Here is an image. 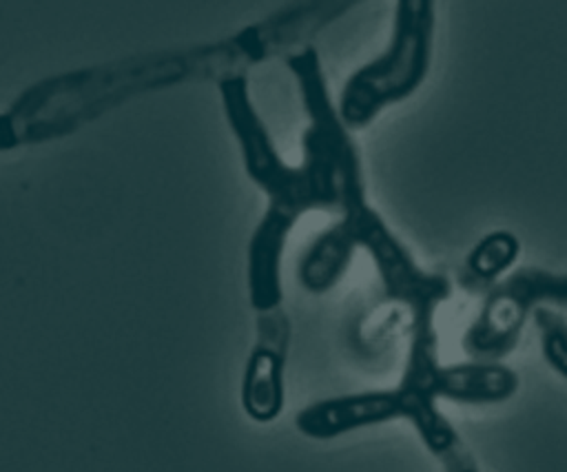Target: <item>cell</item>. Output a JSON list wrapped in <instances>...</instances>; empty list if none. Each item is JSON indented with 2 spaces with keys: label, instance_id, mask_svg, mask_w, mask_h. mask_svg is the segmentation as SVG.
<instances>
[{
  "label": "cell",
  "instance_id": "1",
  "mask_svg": "<svg viewBox=\"0 0 567 472\" xmlns=\"http://www.w3.org/2000/svg\"><path fill=\"white\" fill-rule=\"evenodd\" d=\"M286 66L297 80L308 115L303 162L297 166L281 160L250 100L246 75L217 82L224 117L239 146L244 171L268 199L266 213L248 242V299L257 315L281 308V259L286 239L297 219L310 211L339 213L341 162L346 151L354 144L352 135L337 117L317 49L306 44L288 53Z\"/></svg>",
  "mask_w": 567,
  "mask_h": 472
},
{
  "label": "cell",
  "instance_id": "2",
  "mask_svg": "<svg viewBox=\"0 0 567 472\" xmlns=\"http://www.w3.org/2000/svg\"><path fill=\"white\" fill-rule=\"evenodd\" d=\"M350 9H354L352 0L297 2L217 42L131 55L55 75L27 89L7 115L20 129V142L60 137L148 91L244 75L246 69L310 42Z\"/></svg>",
  "mask_w": 567,
  "mask_h": 472
},
{
  "label": "cell",
  "instance_id": "3",
  "mask_svg": "<svg viewBox=\"0 0 567 472\" xmlns=\"http://www.w3.org/2000/svg\"><path fill=\"white\" fill-rule=\"evenodd\" d=\"M339 215L341 219L317 235L301 255L297 264L299 284L312 295H323L341 281L354 250H368L379 273L383 297L405 306L410 312L408 359L396 386L436 401L443 366L439 361L434 315L450 299L452 281L443 273L419 266L379 211L370 206L357 144L346 151L341 162Z\"/></svg>",
  "mask_w": 567,
  "mask_h": 472
},
{
  "label": "cell",
  "instance_id": "4",
  "mask_svg": "<svg viewBox=\"0 0 567 472\" xmlns=\"http://www.w3.org/2000/svg\"><path fill=\"white\" fill-rule=\"evenodd\" d=\"M436 4L401 0L383 53L359 66L341 86L334 111L348 133L370 126L388 106L414 95L432 64Z\"/></svg>",
  "mask_w": 567,
  "mask_h": 472
},
{
  "label": "cell",
  "instance_id": "5",
  "mask_svg": "<svg viewBox=\"0 0 567 472\" xmlns=\"http://www.w3.org/2000/svg\"><path fill=\"white\" fill-rule=\"evenodd\" d=\"M394 419H405L414 425L423 445L443 463L445 472H481L436 401L401 390L399 386L315 401L297 412L295 425L310 439H334Z\"/></svg>",
  "mask_w": 567,
  "mask_h": 472
},
{
  "label": "cell",
  "instance_id": "6",
  "mask_svg": "<svg viewBox=\"0 0 567 472\" xmlns=\"http://www.w3.org/2000/svg\"><path fill=\"white\" fill-rule=\"evenodd\" d=\"M536 306L565 310L567 275L523 266L498 279L483 295L478 315L463 335V352L472 361H498L509 355Z\"/></svg>",
  "mask_w": 567,
  "mask_h": 472
},
{
  "label": "cell",
  "instance_id": "7",
  "mask_svg": "<svg viewBox=\"0 0 567 472\" xmlns=\"http://www.w3.org/2000/svg\"><path fill=\"white\" fill-rule=\"evenodd\" d=\"M290 321L281 308L257 315V339L241 377V408L259 423L275 421L284 410V370Z\"/></svg>",
  "mask_w": 567,
  "mask_h": 472
},
{
  "label": "cell",
  "instance_id": "8",
  "mask_svg": "<svg viewBox=\"0 0 567 472\" xmlns=\"http://www.w3.org/2000/svg\"><path fill=\"white\" fill-rule=\"evenodd\" d=\"M518 390V374L498 361L450 363L441 370V394L454 403H498Z\"/></svg>",
  "mask_w": 567,
  "mask_h": 472
},
{
  "label": "cell",
  "instance_id": "9",
  "mask_svg": "<svg viewBox=\"0 0 567 472\" xmlns=\"http://www.w3.org/2000/svg\"><path fill=\"white\" fill-rule=\"evenodd\" d=\"M520 242L509 230H492L481 237L474 248L467 253L461 270H458V286L472 295H483L489 286L505 275L514 261L518 259Z\"/></svg>",
  "mask_w": 567,
  "mask_h": 472
},
{
  "label": "cell",
  "instance_id": "10",
  "mask_svg": "<svg viewBox=\"0 0 567 472\" xmlns=\"http://www.w3.org/2000/svg\"><path fill=\"white\" fill-rule=\"evenodd\" d=\"M565 310L551 308V306H536L532 310L534 324L538 328L540 337V350L551 370H556L558 377H567V324L563 317Z\"/></svg>",
  "mask_w": 567,
  "mask_h": 472
}]
</instances>
